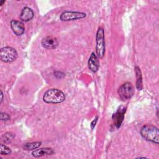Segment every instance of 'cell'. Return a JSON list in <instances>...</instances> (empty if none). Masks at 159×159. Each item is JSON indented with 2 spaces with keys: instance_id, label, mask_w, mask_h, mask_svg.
<instances>
[{
  "instance_id": "2e32d148",
  "label": "cell",
  "mask_w": 159,
  "mask_h": 159,
  "mask_svg": "<svg viewBox=\"0 0 159 159\" xmlns=\"http://www.w3.org/2000/svg\"><path fill=\"white\" fill-rule=\"evenodd\" d=\"M14 135L12 133H6L2 137V140L4 142H9L13 139Z\"/></svg>"
},
{
  "instance_id": "6da1fadb",
  "label": "cell",
  "mask_w": 159,
  "mask_h": 159,
  "mask_svg": "<svg viewBox=\"0 0 159 159\" xmlns=\"http://www.w3.org/2000/svg\"><path fill=\"white\" fill-rule=\"evenodd\" d=\"M65 99V94L58 89H50L45 93L43 96V100L46 103L58 104L62 102Z\"/></svg>"
},
{
  "instance_id": "ba28073f",
  "label": "cell",
  "mask_w": 159,
  "mask_h": 159,
  "mask_svg": "<svg viewBox=\"0 0 159 159\" xmlns=\"http://www.w3.org/2000/svg\"><path fill=\"white\" fill-rule=\"evenodd\" d=\"M125 111V109L124 107H121L116 111V112H115L112 115L113 124L116 128H119L120 127L124 118Z\"/></svg>"
},
{
  "instance_id": "8992f818",
  "label": "cell",
  "mask_w": 159,
  "mask_h": 159,
  "mask_svg": "<svg viewBox=\"0 0 159 159\" xmlns=\"http://www.w3.org/2000/svg\"><path fill=\"white\" fill-rule=\"evenodd\" d=\"M86 16V14L84 12L66 11L61 13L60 15V19L63 21H69L76 19L84 18Z\"/></svg>"
},
{
  "instance_id": "5bb4252c",
  "label": "cell",
  "mask_w": 159,
  "mask_h": 159,
  "mask_svg": "<svg viewBox=\"0 0 159 159\" xmlns=\"http://www.w3.org/2000/svg\"><path fill=\"white\" fill-rule=\"evenodd\" d=\"M41 142H31V143H26L24 145L23 148L26 150H35L39 147L41 145Z\"/></svg>"
},
{
  "instance_id": "9a60e30c",
  "label": "cell",
  "mask_w": 159,
  "mask_h": 159,
  "mask_svg": "<svg viewBox=\"0 0 159 159\" xmlns=\"http://www.w3.org/2000/svg\"><path fill=\"white\" fill-rule=\"evenodd\" d=\"M11 153V150L6 146L5 145H1V155H9Z\"/></svg>"
},
{
  "instance_id": "7a4b0ae2",
  "label": "cell",
  "mask_w": 159,
  "mask_h": 159,
  "mask_svg": "<svg viewBox=\"0 0 159 159\" xmlns=\"http://www.w3.org/2000/svg\"><path fill=\"white\" fill-rule=\"evenodd\" d=\"M142 137L147 141L158 144L159 142V132L158 129L150 124L144 125L140 130Z\"/></svg>"
},
{
  "instance_id": "277c9868",
  "label": "cell",
  "mask_w": 159,
  "mask_h": 159,
  "mask_svg": "<svg viewBox=\"0 0 159 159\" xmlns=\"http://www.w3.org/2000/svg\"><path fill=\"white\" fill-rule=\"evenodd\" d=\"M17 57V51L12 47H2L0 51V57L1 61L5 63H11L14 61Z\"/></svg>"
},
{
  "instance_id": "ffe728a7",
  "label": "cell",
  "mask_w": 159,
  "mask_h": 159,
  "mask_svg": "<svg viewBox=\"0 0 159 159\" xmlns=\"http://www.w3.org/2000/svg\"><path fill=\"white\" fill-rule=\"evenodd\" d=\"M4 2H5V1H0V5L2 6Z\"/></svg>"
},
{
  "instance_id": "7c38bea8",
  "label": "cell",
  "mask_w": 159,
  "mask_h": 159,
  "mask_svg": "<svg viewBox=\"0 0 159 159\" xmlns=\"http://www.w3.org/2000/svg\"><path fill=\"white\" fill-rule=\"evenodd\" d=\"M54 153L53 150L51 148H42L40 149L35 150L32 152V154L35 157H40L45 155H52Z\"/></svg>"
},
{
  "instance_id": "3957f363",
  "label": "cell",
  "mask_w": 159,
  "mask_h": 159,
  "mask_svg": "<svg viewBox=\"0 0 159 159\" xmlns=\"http://www.w3.org/2000/svg\"><path fill=\"white\" fill-rule=\"evenodd\" d=\"M96 55L98 58H103L105 53L104 31L102 27H99L96 34Z\"/></svg>"
},
{
  "instance_id": "5b68a950",
  "label": "cell",
  "mask_w": 159,
  "mask_h": 159,
  "mask_svg": "<svg viewBox=\"0 0 159 159\" xmlns=\"http://www.w3.org/2000/svg\"><path fill=\"white\" fill-rule=\"evenodd\" d=\"M118 94L123 101L129 99L134 94V88L131 83L126 82L120 86L118 89Z\"/></svg>"
},
{
  "instance_id": "52a82bcc",
  "label": "cell",
  "mask_w": 159,
  "mask_h": 159,
  "mask_svg": "<svg viewBox=\"0 0 159 159\" xmlns=\"http://www.w3.org/2000/svg\"><path fill=\"white\" fill-rule=\"evenodd\" d=\"M42 46L47 49H55L58 45V42L56 37L48 35L44 37L42 40Z\"/></svg>"
},
{
  "instance_id": "e0dca14e",
  "label": "cell",
  "mask_w": 159,
  "mask_h": 159,
  "mask_svg": "<svg viewBox=\"0 0 159 159\" xmlns=\"http://www.w3.org/2000/svg\"><path fill=\"white\" fill-rule=\"evenodd\" d=\"M0 119L1 120H8L10 119V116L6 113L1 112Z\"/></svg>"
},
{
  "instance_id": "30bf717a",
  "label": "cell",
  "mask_w": 159,
  "mask_h": 159,
  "mask_svg": "<svg viewBox=\"0 0 159 159\" xmlns=\"http://www.w3.org/2000/svg\"><path fill=\"white\" fill-rule=\"evenodd\" d=\"M88 67L89 70L94 73L96 72L99 67V61L98 58L94 52L91 53V55L89 58Z\"/></svg>"
},
{
  "instance_id": "4fadbf2b",
  "label": "cell",
  "mask_w": 159,
  "mask_h": 159,
  "mask_svg": "<svg viewBox=\"0 0 159 159\" xmlns=\"http://www.w3.org/2000/svg\"><path fill=\"white\" fill-rule=\"evenodd\" d=\"M136 78H137V82H136V87L138 90H142L143 85H142V73L140 71V68L138 66H135V68Z\"/></svg>"
},
{
  "instance_id": "d6986e66",
  "label": "cell",
  "mask_w": 159,
  "mask_h": 159,
  "mask_svg": "<svg viewBox=\"0 0 159 159\" xmlns=\"http://www.w3.org/2000/svg\"><path fill=\"white\" fill-rule=\"evenodd\" d=\"M3 101V94H2V91H1V103Z\"/></svg>"
},
{
  "instance_id": "8fae6325",
  "label": "cell",
  "mask_w": 159,
  "mask_h": 159,
  "mask_svg": "<svg viewBox=\"0 0 159 159\" xmlns=\"http://www.w3.org/2000/svg\"><path fill=\"white\" fill-rule=\"evenodd\" d=\"M33 17H34L33 11L28 7H25L22 9L19 17L21 20L24 22H27L33 18Z\"/></svg>"
},
{
  "instance_id": "ac0fdd59",
  "label": "cell",
  "mask_w": 159,
  "mask_h": 159,
  "mask_svg": "<svg viewBox=\"0 0 159 159\" xmlns=\"http://www.w3.org/2000/svg\"><path fill=\"white\" fill-rule=\"evenodd\" d=\"M98 117L97 116L92 122H91V129H93L94 127H95V125H96V122H97V120H98Z\"/></svg>"
},
{
  "instance_id": "9c48e42d",
  "label": "cell",
  "mask_w": 159,
  "mask_h": 159,
  "mask_svg": "<svg viewBox=\"0 0 159 159\" xmlns=\"http://www.w3.org/2000/svg\"><path fill=\"white\" fill-rule=\"evenodd\" d=\"M11 27L14 33L17 35H21L24 33L25 27L22 22L12 20L11 22Z\"/></svg>"
}]
</instances>
